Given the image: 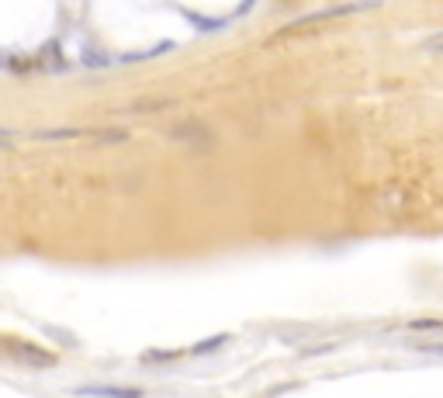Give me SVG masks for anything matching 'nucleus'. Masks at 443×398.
Returning <instances> with one entry per match:
<instances>
[{"label":"nucleus","mask_w":443,"mask_h":398,"mask_svg":"<svg viewBox=\"0 0 443 398\" xmlns=\"http://www.w3.org/2000/svg\"><path fill=\"white\" fill-rule=\"evenodd\" d=\"M18 132H11V129H0V146H7V142H14Z\"/></svg>","instance_id":"1a4fd4ad"},{"label":"nucleus","mask_w":443,"mask_h":398,"mask_svg":"<svg viewBox=\"0 0 443 398\" xmlns=\"http://www.w3.org/2000/svg\"><path fill=\"white\" fill-rule=\"evenodd\" d=\"M378 0H364V4H346V7H329V11H315V14H301V18H294L291 25L284 28V35L291 31H301V28H312L319 21H329V18H346V14H353V11H364V7H374Z\"/></svg>","instance_id":"f257e3e1"},{"label":"nucleus","mask_w":443,"mask_h":398,"mask_svg":"<svg viewBox=\"0 0 443 398\" xmlns=\"http://www.w3.org/2000/svg\"><path fill=\"white\" fill-rule=\"evenodd\" d=\"M80 395H118V398H129V395H139L135 388H111V384H87L80 388Z\"/></svg>","instance_id":"7ed1b4c3"},{"label":"nucleus","mask_w":443,"mask_h":398,"mask_svg":"<svg viewBox=\"0 0 443 398\" xmlns=\"http://www.w3.org/2000/svg\"><path fill=\"white\" fill-rule=\"evenodd\" d=\"M426 350H433V353H443V346H426Z\"/></svg>","instance_id":"9d476101"},{"label":"nucleus","mask_w":443,"mask_h":398,"mask_svg":"<svg viewBox=\"0 0 443 398\" xmlns=\"http://www.w3.org/2000/svg\"><path fill=\"white\" fill-rule=\"evenodd\" d=\"M422 49H443V35H433V38H426V42H422Z\"/></svg>","instance_id":"6e6552de"},{"label":"nucleus","mask_w":443,"mask_h":398,"mask_svg":"<svg viewBox=\"0 0 443 398\" xmlns=\"http://www.w3.org/2000/svg\"><path fill=\"white\" fill-rule=\"evenodd\" d=\"M412 329H443V318H419L412 322Z\"/></svg>","instance_id":"0eeeda50"},{"label":"nucleus","mask_w":443,"mask_h":398,"mask_svg":"<svg viewBox=\"0 0 443 398\" xmlns=\"http://www.w3.org/2000/svg\"><path fill=\"white\" fill-rule=\"evenodd\" d=\"M222 343H225V336H211L201 346H194V353H208V350H215V346H222Z\"/></svg>","instance_id":"423d86ee"},{"label":"nucleus","mask_w":443,"mask_h":398,"mask_svg":"<svg viewBox=\"0 0 443 398\" xmlns=\"http://www.w3.org/2000/svg\"><path fill=\"white\" fill-rule=\"evenodd\" d=\"M83 63L90 66V70H101V66H111V59L105 53H97V49H83Z\"/></svg>","instance_id":"39448f33"},{"label":"nucleus","mask_w":443,"mask_h":398,"mask_svg":"<svg viewBox=\"0 0 443 398\" xmlns=\"http://www.w3.org/2000/svg\"><path fill=\"white\" fill-rule=\"evenodd\" d=\"M80 129H46V132H35V139H46V142H53V139H80Z\"/></svg>","instance_id":"20e7f679"},{"label":"nucleus","mask_w":443,"mask_h":398,"mask_svg":"<svg viewBox=\"0 0 443 398\" xmlns=\"http://www.w3.org/2000/svg\"><path fill=\"white\" fill-rule=\"evenodd\" d=\"M7 353L14 357V360H25V364H35V367H49V364H55L53 353H46V350H35V346L21 343V340H11L7 343Z\"/></svg>","instance_id":"f03ea898"}]
</instances>
